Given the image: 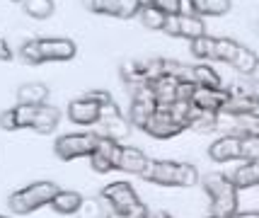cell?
Segmentation results:
<instances>
[{"instance_id":"cell-1","label":"cell","mask_w":259,"mask_h":218,"mask_svg":"<svg viewBox=\"0 0 259 218\" xmlns=\"http://www.w3.org/2000/svg\"><path fill=\"white\" fill-rule=\"evenodd\" d=\"M203 189L211 199V211L208 216H230L237 211V189L230 175L223 172H211L203 180Z\"/></svg>"},{"instance_id":"cell-2","label":"cell","mask_w":259,"mask_h":218,"mask_svg":"<svg viewBox=\"0 0 259 218\" xmlns=\"http://www.w3.org/2000/svg\"><path fill=\"white\" fill-rule=\"evenodd\" d=\"M58 194V187L54 182H34L29 187H24L20 192H15L10 194L8 199V206H10L12 213H32L36 208L41 206H51V201H54V196Z\"/></svg>"},{"instance_id":"cell-3","label":"cell","mask_w":259,"mask_h":218,"mask_svg":"<svg viewBox=\"0 0 259 218\" xmlns=\"http://www.w3.org/2000/svg\"><path fill=\"white\" fill-rule=\"evenodd\" d=\"M100 143L97 134H66L58 136L54 143V153L58 160H78V158H90Z\"/></svg>"},{"instance_id":"cell-4","label":"cell","mask_w":259,"mask_h":218,"mask_svg":"<svg viewBox=\"0 0 259 218\" xmlns=\"http://www.w3.org/2000/svg\"><path fill=\"white\" fill-rule=\"evenodd\" d=\"M100 196L112 211H119V213H126V216H128L136 206H141V199H138L136 189L128 182L107 184V187L100 192Z\"/></svg>"},{"instance_id":"cell-5","label":"cell","mask_w":259,"mask_h":218,"mask_svg":"<svg viewBox=\"0 0 259 218\" xmlns=\"http://www.w3.org/2000/svg\"><path fill=\"white\" fill-rule=\"evenodd\" d=\"M143 131L153 138L167 141V138L180 136L182 131H184V126H182L180 121H175V116H172V112H169V107H158V109L153 112V116L148 119V124L143 126Z\"/></svg>"},{"instance_id":"cell-6","label":"cell","mask_w":259,"mask_h":218,"mask_svg":"<svg viewBox=\"0 0 259 218\" xmlns=\"http://www.w3.org/2000/svg\"><path fill=\"white\" fill-rule=\"evenodd\" d=\"M148 155L136 146H121L116 143L114 148V170H121L128 175H143L148 167Z\"/></svg>"},{"instance_id":"cell-7","label":"cell","mask_w":259,"mask_h":218,"mask_svg":"<svg viewBox=\"0 0 259 218\" xmlns=\"http://www.w3.org/2000/svg\"><path fill=\"white\" fill-rule=\"evenodd\" d=\"M155 109H158V102H155V97H153L150 85H146V88H141L138 92H134V102H131V109H128V121H131V126L143 128Z\"/></svg>"},{"instance_id":"cell-8","label":"cell","mask_w":259,"mask_h":218,"mask_svg":"<svg viewBox=\"0 0 259 218\" xmlns=\"http://www.w3.org/2000/svg\"><path fill=\"white\" fill-rule=\"evenodd\" d=\"M177 170L180 162L172 160H150L146 167V172L141 175L146 182L160 184V187H177Z\"/></svg>"},{"instance_id":"cell-9","label":"cell","mask_w":259,"mask_h":218,"mask_svg":"<svg viewBox=\"0 0 259 218\" xmlns=\"http://www.w3.org/2000/svg\"><path fill=\"white\" fill-rule=\"evenodd\" d=\"M68 119L78 126H92L100 124V104L92 102L90 97H78L68 104Z\"/></svg>"},{"instance_id":"cell-10","label":"cell","mask_w":259,"mask_h":218,"mask_svg":"<svg viewBox=\"0 0 259 218\" xmlns=\"http://www.w3.org/2000/svg\"><path fill=\"white\" fill-rule=\"evenodd\" d=\"M44 61H70L78 54V46L70 39H36Z\"/></svg>"},{"instance_id":"cell-11","label":"cell","mask_w":259,"mask_h":218,"mask_svg":"<svg viewBox=\"0 0 259 218\" xmlns=\"http://www.w3.org/2000/svg\"><path fill=\"white\" fill-rule=\"evenodd\" d=\"M230 90L228 88H199L194 90L192 104L194 107H201V109H211V112H221L223 104L228 102Z\"/></svg>"},{"instance_id":"cell-12","label":"cell","mask_w":259,"mask_h":218,"mask_svg":"<svg viewBox=\"0 0 259 218\" xmlns=\"http://www.w3.org/2000/svg\"><path fill=\"white\" fill-rule=\"evenodd\" d=\"M114 148H116V141L114 138H107V136H100V143L95 153L90 155V165L95 172H112L114 170Z\"/></svg>"},{"instance_id":"cell-13","label":"cell","mask_w":259,"mask_h":218,"mask_svg":"<svg viewBox=\"0 0 259 218\" xmlns=\"http://www.w3.org/2000/svg\"><path fill=\"white\" fill-rule=\"evenodd\" d=\"M208 158L213 162H233L240 160V138L237 136H221L211 143Z\"/></svg>"},{"instance_id":"cell-14","label":"cell","mask_w":259,"mask_h":218,"mask_svg":"<svg viewBox=\"0 0 259 218\" xmlns=\"http://www.w3.org/2000/svg\"><path fill=\"white\" fill-rule=\"evenodd\" d=\"M148 85H150V90H153V97H155L158 107H169L172 102H177V80H175V78L162 75V78L148 82Z\"/></svg>"},{"instance_id":"cell-15","label":"cell","mask_w":259,"mask_h":218,"mask_svg":"<svg viewBox=\"0 0 259 218\" xmlns=\"http://www.w3.org/2000/svg\"><path fill=\"white\" fill-rule=\"evenodd\" d=\"M58 121H61V112L58 107H51V104H39L36 107V116H34L32 128L36 134H51L56 131Z\"/></svg>"},{"instance_id":"cell-16","label":"cell","mask_w":259,"mask_h":218,"mask_svg":"<svg viewBox=\"0 0 259 218\" xmlns=\"http://www.w3.org/2000/svg\"><path fill=\"white\" fill-rule=\"evenodd\" d=\"M230 180L237 189H252V187H259V160H249L242 162L235 172L230 175Z\"/></svg>"},{"instance_id":"cell-17","label":"cell","mask_w":259,"mask_h":218,"mask_svg":"<svg viewBox=\"0 0 259 218\" xmlns=\"http://www.w3.org/2000/svg\"><path fill=\"white\" fill-rule=\"evenodd\" d=\"M257 109H259V104L254 100V95H230L221 112L230 116H242V114H252Z\"/></svg>"},{"instance_id":"cell-18","label":"cell","mask_w":259,"mask_h":218,"mask_svg":"<svg viewBox=\"0 0 259 218\" xmlns=\"http://www.w3.org/2000/svg\"><path fill=\"white\" fill-rule=\"evenodd\" d=\"M80 204H82V196L78 192H70V189H58V194L54 196V201H51V208L61 213V216H73V213H78Z\"/></svg>"},{"instance_id":"cell-19","label":"cell","mask_w":259,"mask_h":218,"mask_svg":"<svg viewBox=\"0 0 259 218\" xmlns=\"http://www.w3.org/2000/svg\"><path fill=\"white\" fill-rule=\"evenodd\" d=\"M46 97H49V88L44 82H27L17 90V102L20 104H46Z\"/></svg>"},{"instance_id":"cell-20","label":"cell","mask_w":259,"mask_h":218,"mask_svg":"<svg viewBox=\"0 0 259 218\" xmlns=\"http://www.w3.org/2000/svg\"><path fill=\"white\" fill-rule=\"evenodd\" d=\"M100 126H102V136L114 138L116 143L124 141V138H128V134H131V121L124 119L121 114L112 116V119H107V121H100Z\"/></svg>"},{"instance_id":"cell-21","label":"cell","mask_w":259,"mask_h":218,"mask_svg":"<svg viewBox=\"0 0 259 218\" xmlns=\"http://www.w3.org/2000/svg\"><path fill=\"white\" fill-rule=\"evenodd\" d=\"M215 124H218V112H211V109H201V107H194L189 112V128L194 131H213Z\"/></svg>"},{"instance_id":"cell-22","label":"cell","mask_w":259,"mask_h":218,"mask_svg":"<svg viewBox=\"0 0 259 218\" xmlns=\"http://www.w3.org/2000/svg\"><path fill=\"white\" fill-rule=\"evenodd\" d=\"M230 0H192L194 15H201V17H221L230 10Z\"/></svg>"},{"instance_id":"cell-23","label":"cell","mask_w":259,"mask_h":218,"mask_svg":"<svg viewBox=\"0 0 259 218\" xmlns=\"http://www.w3.org/2000/svg\"><path fill=\"white\" fill-rule=\"evenodd\" d=\"M203 34H206V24H203L201 15H180V36L192 41Z\"/></svg>"},{"instance_id":"cell-24","label":"cell","mask_w":259,"mask_h":218,"mask_svg":"<svg viewBox=\"0 0 259 218\" xmlns=\"http://www.w3.org/2000/svg\"><path fill=\"white\" fill-rule=\"evenodd\" d=\"M257 63H259V56L252 49H247V46H240L235 58H233V68L237 73H242V75H252V70L257 68Z\"/></svg>"},{"instance_id":"cell-25","label":"cell","mask_w":259,"mask_h":218,"mask_svg":"<svg viewBox=\"0 0 259 218\" xmlns=\"http://www.w3.org/2000/svg\"><path fill=\"white\" fill-rule=\"evenodd\" d=\"M138 68L146 82H153L165 75V58H138Z\"/></svg>"},{"instance_id":"cell-26","label":"cell","mask_w":259,"mask_h":218,"mask_svg":"<svg viewBox=\"0 0 259 218\" xmlns=\"http://www.w3.org/2000/svg\"><path fill=\"white\" fill-rule=\"evenodd\" d=\"M194 82L199 88H223L221 75L211 66H194Z\"/></svg>"},{"instance_id":"cell-27","label":"cell","mask_w":259,"mask_h":218,"mask_svg":"<svg viewBox=\"0 0 259 218\" xmlns=\"http://www.w3.org/2000/svg\"><path fill=\"white\" fill-rule=\"evenodd\" d=\"M165 75L175 78L177 82H194V66L180 63V61H167L165 58Z\"/></svg>"},{"instance_id":"cell-28","label":"cell","mask_w":259,"mask_h":218,"mask_svg":"<svg viewBox=\"0 0 259 218\" xmlns=\"http://www.w3.org/2000/svg\"><path fill=\"white\" fill-rule=\"evenodd\" d=\"M138 17H141L143 27H148V29H162V27H165V20H167V15L160 10V8H155V5L143 8V10L138 12Z\"/></svg>"},{"instance_id":"cell-29","label":"cell","mask_w":259,"mask_h":218,"mask_svg":"<svg viewBox=\"0 0 259 218\" xmlns=\"http://www.w3.org/2000/svg\"><path fill=\"white\" fill-rule=\"evenodd\" d=\"M24 12L34 20H46L54 12V0H22Z\"/></svg>"},{"instance_id":"cell-30","label":"cell","mask_w":259,"mask_h":218,"mask_svg":"<svg viewBox=\"0 0 259 218\" xmlns=\"http://www.w3.org/2000/svg\"><path fill=\"white\" fill-rule=\"evenodd\" d=\"M199 182H201L199 170L194 167L192 162H180V170H177V187L189 189V187H196Z\"/></svg>"},{"instance_id":"cell-31","label":"cell","mask_w":259,"mask_h":218,"mask_svg":"<svg viewBox=\"0 0 259 218\" xmlns=\"http://www.w3.org/2000/svg\"><path fill=\"white\" fill-rule=\"evenodd\" d=\"M192 54L196 58H215V39L206 34L192 39Z\"/></svg>"},{"instance_id":"cell-32","label":"cell","mask_w":259,"mask_h":218,"mask_svg":"<svg viewBox=\"0 0 259 218\" xmlns=\"http://www.w3.org/2000/svg\"><path fill=\"white\" fill-rule=\"evenodd\" d=\"M237 49H240V44H237L235 39H215V61L233 63Z\"/></svg>"},{"instance_id":"cell-33","label":"cell","mask_w":259,"mask_h":218,"mask_svg":"<svg viewBox=\"0 0 259 218\" xmlns=\"http://www.w3.org/2000/svg\"><path fill=\"white\" fill-rule=\"evenodd\" d=\"M82 5L95 15H112V17H116L119 10V0H82Z\"/></svg>"},{"instance_id":"cell-34","label":"cell","mask_w":259,"mask_h":218,"mask_svg":"<svg viewBox=\"0 0 259 218\" xmlns=\"http://www.w3.org/2000/svg\"><path fill=\"white\" fill-rule=\"evenodd\" d=\"M240 160H259V136L240 138Z\"/></svg>"},{"instance_id":"cell-35","label":"cell","mask_w":259,"mask_h":218,"mask_svg":"<svg viewBox=\"0 0 259 218\" xmlns=\"http://www.w3.org/2000/svg\"><path fill=\"white\" fill-rule=\"evenodd\" d=\"M20 58H22L24 63H29V66H39V63H44V58L39 54V44H36V39H29V41H24L20 46Z\"/></svg>"},{"instance_id":"cell-36","label":"cell","mask_w":259,"mask_h":218,"mask_svg":"<svg viewBox=\"0 0 259 218\" xmlns=\"http://www.w3.org/2000/svg\"><path fill=\"white\" fill-rule=\"evenodd\" d=\"M15 116H17V128H32L34 116H36V107L34 104H20L15 107Z\"/></svg>"},{"instance_id":"cell-37","label":"cell","mask_w":259,"mask_h":218,"mask_svg":"<svg viewBox=\"0 0 259 218\" xmlns=\"http://www.w3.org/2000/svg\"><path fill=\"white\" fill-rule=\"evenodd\" d=\"M102 196L100 199H82V204L78 208V218H100L104 211H102Z\"/></svg>"},{"instance_id":"cell-38","label":"cell","mask_w":259,"mask_h":218,"mask_svg":"<svg viewBox=\"0 0 259 218\" xmlns=\"http://www.w3.org/2000/svg\"><path fill=\"white\" fill-rule=\"evenodd\" d=\"M141 10H143L141 0H119V10H116V17H121V20H131V17H136V15H138Z\"/></svg>"},{"instance_id":"cell-39","label":"cell","mask_w":259,"mask_h":218,"mask_svg":"<svg viewBox=\"0 0 259 218\" xmlns=\"http://www.w3.org/2000/svg\"><path fill=\"white\" fill-rule=\"evenodd\" d=\"M155 8L165 15H182V0H155Z\"/></svg>"},{"instance_id":"cell-40","label":"cell","mask_w":259,"mask_h":218,"mask_svg":"<svg viewBox=\"0 0 259 218\" xmlns=\"http://www.w3.org/2000/svg\"><path fill=\"white\" fill-rule=\"evenodd\" d=\"M0 128H5V131H15V128H17V116H15V107H12V109H5V112L0 114Z\"/></svg>"},{"instance_id":"cell-41","label":"cell","mask_w":259,"mask_h":218,"mask_svg":"<svg viewBox=\"0 0 259 218\" xmlns=\"http://www.w3.org/2000/svg\"><path fill=\"white\" fill-rule=\"evenodd\" d=\"M194 90H196V82H177V100L192 102Z\"/></svg>"},{"instance_id":"cell-42","label":"cell","mask_w":259,"mask_h":218,"mask_svg":"<svg viewBox=\"0 0 259 218\" xmlns=\"http://www.w3.org/2000/svg\"><path fill=\"white\" fill-rule=\"evenodd\" d=\"M162 32H165V34H169V36H180V15H167Z\"/></svg>"},{"instance_id":"cell-43","label":"cell","mask_w":259,"mask_h":218,"mask_svg":"<svg viewBox=\"0 0 259 218\" xmlns=\"http://www.w3.org/2000/svg\"><path fill=\"white\" fill-rule=\"evenodd\" d=\"M119 114H121V112H119V104L114 102V100L100 107V121H107V119H112V116H119Z\"/></svg>"},{"instance_id":"cell-44","label":"cell","mask_w":259,"mask_h":218,"mask_svg":"<svg viewBox=\"0 0 259 218\" xmlns=\"http://www.w3.org/2000/svg\"><path fill=\"white\" fill-rule=\"evenodd\" d=\"M85 97H90L92 102H97L102 107V104H107V102H112L114 97L109 95L107 90H90V92H85Z\"/></svg>"},{"instance_id":"cell-45","label":"cell","mask_w":259,"mask_h":218,"mask_svg":"<svg viewBox=\"0 0 259 218\" xmlns=\"http://www.w3.org/2000/svg\"><path fill=\"white\" fill-rule=\"evenodd\" d=\"M206 218H259V211H235V213H230V216H206Z\"/></svg>"},{"instance_id":"cell-46","label":"cell","mask_w":259,"mask_h":218,"mask_svg":"<svg viewBox=\"0 0 259 218\" xmlns=\"http://www.w3.org/2000/svg\"><path fill=\"white\" fill-rule=\"evenodd\" d=\"M0 61H12V49L5 39H0Z\"/></svg>"},{"instance_id":"cell-47","label":"cell","mask_w":259,"mask_h":218,"mask_svg":"<svg viewBox=\"0 0 259 218\" xmlns=\"http://www.w3.org/2000/svg\"><path fill=\"white\" fill-rule=\"evenodd\" d=\"M104 218H128V216H126V213H119V211H109Z\"/></svg>"},{"instance_id":"cell-48","label":"cell","mask_w":259,"mask_h":218,"mask_svg":"<svg viewBox=\"0 0 259 218\" xmlns=\"http://www.w3.org/2000/svg\"><path fill=\"white\" fill-rule=\"evenodd\" d=\"M252 80H254V82H259V63H257V68L252 70Z\"/></svg>"},{"instance_id":"cell-49","label":"cell","mask_w":259,"mask_h":218,"mask_svg":"<svg viewBox=\"0 0 259 218\" xmlns=\"http://www.w3.org/2000/svg\"><path fill=\"white\" fill-rule=\"evenodd\" d=\"M141 5H143V8H148V5H155V0H141Z\"/></svg>"},{"instance_id":"cell-50","label":"cell","mask_w":259,"mask_h":218,"mask_svg":"<svg viewBox=\"0 0 259 218\" xmlns=\"http://www.w3.org/2000/svg\"><path fill=\"white\" fill-rule=\"evenodd\" d=\"M153 218H172L169 213H153Z\"/></svg>"},{"instance_id":"cell-51","label":"cell","mask_w":259,"mask_h":218,"mask_svg":"<svg viewBox=\"0 0 259 218\" xmlns=\"http://www.w3.org/2000/svg\"><path fill=\"white\" fill-rule=\"evenodd\" d=\"M12 3H22V0H12Z\"/></svg>"},{"instance_id":"cell-52","label":"cell","mask_w":259,"mask_h":218,"mask_svg":"<svg viewBox=\"0 0 259 218\" xmlns=\"http://www.w3.org/2000/svg\"><path fill=\"white\" fill-rule=\"evenodd\" d=\"M0 218H8V216H0Z\"/></svg>"}]
</instances>
